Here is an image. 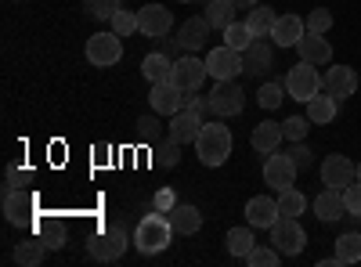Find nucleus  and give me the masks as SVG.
I'll return each mask as SVG.
<instances>
[{"label":"nucleus","mask_w":361,"mask_h":267,"mask_svg":"<svg viewBox=\"0 0 361 267\" xmlns=\"http://www.w3.org/2000/svg\"><path fill=\"white\" fill-rule=\"evenodd\" d=\"M231 148H235V137H231V130H228L224 123H206V127L199 130V137H195V156H199V163L209 166V170L224 166V163L231 159Z\"/></svg>","instance_id":"1"},{"label":"nucleus","mask_w":361,"mask_h":267,"mask_svg":"<svg viewBox=\"0 0 361 267\" xmlns=\"http://www.w3.org/2000/svg\"><path fill=\"white\" fill-rule=\"evenodd\" d=\"M173 224H170V217H163V210H152V213H145L141 221H137V228H134V246L145 253V256H156V253H163L170 242H173Z\"/></svg>","instance_id":"2"},{"label":"nucleus","mask_w":361,"mask_h":267,"mask_svg":"<svg viewBox=\"0 0 361 267\" xmlns=\"http://www.w3.org/2000/svg\"><path fill=\"white\" fill-rule=\"evenodd\" d=\"M282 83H286V94H289L293 101H304V105L322 91V76H318V69H314L311 62H304V58H300V62L286 73Z\"/></svg>","instance_id":"3"},{"label":"nucleus","mask_w":361,"mask_h":267,"mask_svg":"<svg viewBox=\"0 0 361 267\" xmlns=\"http://www.w3.org/2000/svg\"><path fill=\"white\" fill-rule=\"evenodd\" d=\"M127 246H130V239H127V231L119 228V224H105L94 239L87 242V249H90V256L94 260H102V263H112V260H119L127 253Z\"/></svg>","instance_id":"4"},{"label":"nucleus","mask_w":361,"mask_h":267,"mask_svg":"<svg viewBox=\"0 0 361 267\" xmlns=\"http://www.w3.org/2000/svg\"><path fill=\"white\" fill-rule=\"evenodd\" d=\"M267 231H271V246H275L282 256H296L307 246V235H304V228H300L296 217H279Z\"/></svg>","instance_id":"5"},{"label":"nucleus","mask_w":361,"mask_h":267,"mask_svg":"<svg viewBox=\"0 0 361 267\" xmlns=\"http://www.w3.org/2000/svg\"><path fill=\"white\" fill-rule=\"evenodd\" d=\"M83 54H87V62H90V66L109 69V66H116L119 58H123V37H116L112 29H109V33H94V37L87 40Z\"/></svg>","instance_id":"6"},{"label":"nucleus","mask_w":361,"mask_h":267,"mask_svg":"<svg viewBox=\"0 0 361 267\" xmlns=\"http://www.w3.org/2000/svg\"><path fill=\"white\" fill-rule=\"evenodd\" d=\"M209 105H214V116L231 120V116H238L246 108V91L235 80H217L214 91H209Z\"/></svg>","instance_id":"7"},{"label":"nucleus","mask_w":361,"mask_h":267,"mask_svg":"<svg viewBox=\"0 0 361 267\" xmlns=\"http://www.w3.org/2000/svg\"><path fill=\"white\" fill-rule=\"evenodd\" d=\"M296 163L289 159V152H271L267 159H264V185L271 188V192H286V188H293L296 185Z\"/></svg>","instance_id":"8"},{"label":"nucleus","mask_w":361,"mask_h":267,"mask_svg":"<svg viewBox=\"0 0 361 267\" xmlns=\"http://www.w3.org/2000/svg\"><path fill=\"white\" fill-rule=\"evenodd\" d=\"M148 105H152L156 116H173L188 105V91H180L173 80H159V83H152V91H148Z\"/></svg>","instance_id":"9"},{"label":"nucleus","mask_w":361,"mask_h":267,"mask_svg":"<svg viewBox=\"0 0 361 267\" xmlns=\"http://www.w3.org/2000/svg\"><path fill=\"white\" fill-rule=\"evenodd\" d=\"M206 76H209V69H206V58H195V54H185V58H177L173 62V73H170V80L180 87V91H199V87L206 83Z\"/></svg>","instance_id":"10"},{"label":"nucleus","mask_w":361,"mask_h":267,"mask_svg":"<svg viewBox=\"0 0 361 267\" xmlns=\"http://www.w3.org/2000/svg\"><path fill=\"white\" fill-rule=\"evenodd\" d=\"M206 123H202V112H195L192 105H185L180 112H173L170 116V127H166V137L170 141H177V144H195V137H199V130H202Z\"/></svg>","instance_id":"11"},{"label":"nucleus","mask_w":361,"mask_h":267,"mask_svg":"<svg viewBox=\"0 0 361 267\" xmlns=\"http://www.w3.org/2000/svg\"><path fill=\"white\" fill-rule=\"evenodd\" d=\"M206 69H209V76H214V80H235L238 73H246L243 69V54L231 51L228 44L224 47H214V51L206 54Z\"/></svg>","instance_id":"12"},{"label":"nucleus","mask_w":361,"mask_h":267,"mask_svg":"<svg viewBox=\"0 0 361 267\" xmlns=\"http://www.w3.org/2000/svg\"><path fill=\"white\" fill-rule=\"evenodd\" d=\"M354 181H357V166L347 156H325V163H322V185L325 188H340L343 192Z\"/></svg>","instance_id":"13"},{"label":"nucleus","mask_w":361,"mask_h":267,"mask_svg":"<svg viewBox=\"0 0 361 267\" xmlns=\"http://www.w3.org/2000/svg\"><path fill=\"white\" fill-rule=\"evenodd\" d=\"M170 29H173V15H170L163 4H145V8L137 11V33L159 40V37L170 33Z\"/></svg>","instance_id":"14"},{"label":"nucleus","mask_w":361,"mask_h":267,"mask_svg":"<svg viewBox=\"0 0 361 267\" xmlns=\"http://www.w3.org/2000/svg\"><path fill=\"white\" fill-rule=\"evenodd\" d=\"M4 217L15 228H29V224H33V195H29L25 188L4 192Z\"/></svg>","instance_id":"15"},{"label":"nucleus","mask_w":361,"mask_h":267,"mask_svg":"<svg viewBox=\"0 0 361 267\" xmlns=\"http://www.w3.org/2000/svg\"><path fill=\"white\" fill-rule=\"evenodd\" d=\"M322 91L325 94H333V98H350L354 91H357V73L350 69V66H333L325 76H322Z\"/></svg>","instance_id":"16"},{"label":"nucleus","mask_w":361,"mask_h":267,"mask_svg":"<svg viewBox=\"0 0 361 267\" xmlns=\"http://www.w3.org/2000/svg\"><path fill=\"white\" fill-rule=\"evenodd\" d=\"M271 66H275V47H271L264 37H257V40L243 51V69H246L250 76H264V73H271Z\"/></svg>","instance_id":"17"},{"label":"nucleus","mask_w":361,"mask_h":267,"mask_svg":"<svg viewBox=\"0 0 361 267\" xmlns=\"http://www.w3.org/2000/svg\"><path fill=\"white\" fill-rule=\"evenodd\" d=\"M304 33H307L304 18L300 15H282V18H275V29H271V44L275 47H296Z\"/></svg>","instance_id":"18"},{"label":"nucleus","mask_w":361,"mask_h":267,"mask_svg":"<svg viewBox=\"0 0 361 267\" xmlns=\"http://www.w3.org/2000/svg\"><path fill=\"white\" fill-rule=\"evenodd\" d=\"M282 141H286V134H282V123H271V120L257 123V127H253V134H250L253 152H260V156L279 152V148H282Z\"/></svg>","instance_id":"19"},{"label":"nucleus","mask_w":361,"mask_h":267,"mask_svg":"<svg viewBox=\"0 0 361 267\" xmlns=\"http://www.w3.org/2000/svg\"><path fill=\"white\" fill-rule=\"evenodd\" d=\"M282 213H279V199H271V195H253L246 202V221L253 228H271Z\"/></svg>","instance_id":"20"},{"label":"nucleus","mask_w":361,"mask_h":267,"mask_svg":"<svg viewBox=\"0 0 361 267\" xmlns=\"http://www.w3.org/2000/svg\"><path fill=\"white\" fill-rule=\"evenodd\" d=\"M343 213H347V206H343V192H340V188H325V192L314 195V217H318L322 224H333V221H340Z\"/></svg>","instance_id":"21"},{"label":"nucleus","mask_w":361,"mask_h":267,"mask_svg":"<svg viewBox=\"0 0 361 267\" xmlns=\"http://www.w3.org/2000/svg\"><path fill=\"white\" fill-rule=\"evenodd\" d=\"M296 51H300V58H304V62H311V66L333 62V44H329L325 37H318V33H304V37H300V44H296Z\"/></svg>","instance_id":"22"},{"label":"nucleus","mask_w":361,"mask_h":267,"mask_svg":"<svg viewBox=\"0 0 361 267\" xmlns=\"http://www.w3.org/2000/svg\"><path fill=\"white\" fill-rule=\"evenodd\" d=\"M209 25L206 22V15L202 18H188V22H180V29H177V44H180V51H188V54H195L202 44H206V33H209Z\"/></svg>","instance_id":"23"},{"label":"nucleus","mask_w":361,"mask_h":267,"mask_svg":"<svg viewBox=\"0 0 361 267\" xmlns=\"http://www.w3.org/2000/svg\"><path fill=\"white\" fill-rule=\"evenodd\" d=\"M336 112H340V98H333V94H325V91H318L311 101H307V120L314 123V127H325V123H333L336 120Z\"/></svg>","instance_id":"24"},{"label":"nucleus","mask_w":361,"mask_h":267,"mask_svg":"<svg viewBox=\"0 0 361 267\" xmlns=\"http://www.w3.org/2000/svg\"><path fill=\"white\" fill-rule=\"evenodd\" d=\"M166 217H170L177 235H195L202 228V213H199V206H192V202H177Z\"/></svg>","instance_id":"25"},{"label":"nucleus","mask_w":361,"mask_h":267,"mask_svg":"<svg viewBox=\"0 0 361 267\" xmlns=\"http://www.w3.org/2000/svg\"><path fill=\"white\" fill-rule=\"evenodd\" d=\"M170 73H173V62L166 58V51H148V54L141 58V76H145L148 83L170 80Z\"/></svg>","instance_id":"26"},{"label":"nucleus","mask_w":361,"mask_h":267,"mask_svg":"<svg viewBox=\"0 0 361 267\" xmlns=\"http://www.w3.org/2000/svg\"><path fill=\"white\" fill-rule=\"evenodd\" d=\"M253 231H257L253 224H250V228H231L228 239H224V242H228V253L238 256V260H246V253L257 246V235H253Z\"/></svg>","instance_id":"27"},{"label":"nucleus","mask_w":361,"mask_h":267,"mask_svg":"<svg viewBox=\"0 0 361 267\" xmlns=\"http://www.w3.org/2000/svg\"><path fill=\"white\" fill-rule=\"evenodd\" d=\"M206 22L224 33V29L235 22V4L231 0H206Z\"/></svg>","instance_id":"28"},{"label":"nucleus","mask_w":361,"mask_h":267,"mask_svg":"<svg viewBox=\"0 0 361 267\" xmlns=\"http://www.w3.org/2000/svg\"><path fill=\"white\" fill-rule=\"evenodd\" d=\"M44 239L40 235H33V239H25V242H18L15 246V260L22 263V267H37V263H44Z\"/></svg>","instance_id":"29"},{"label":"nucleus","mask_w":361,"mask_h":267,"mask_svg":"<svg viewBox=\"0 0 361 267\" xmlns=\"http://www.w3.org/2000/svg\"><path fill=\"white\" fill-rule=\"evenodd\" d=\"M253 40H257V33L250 29V22H231V25L224 29V44H228L231 51H238V54H243Z\"/></svg>","instance_id":"30"},{"label":"nucleus","mask_w":361,"mask_h":267,"mask_svg":"<svg viewBox=\"0 0 361 267\" xmlns=\"http://www.w3.org/2000/svg\"><path fill=\"white\" fill-rule=\"evenodd\" d=\"M336 260L340 263H361V235L357 231H347L336 239Z\"/></svg>","instance_id":"31"},{"label":"nucleus","mask_w":361,"mask_h":267,"mask_svg":"<svg viewBox=\"0 0 361 267\" xmlns=\"http://www.w3.org/2000/svg\"><path fill=\"white\" fill-rule=\"evenodd\" d=\"M304 210H307V195L300 192V188L279 192V213H282V217H300Z\"/></svg>","instance_id":"32"},{"label":"nucleus","mask_w":361,"mask_h":267,"mask_svg":"<svg viewBox=\"0 0 361 267\" xmlns=\"http://www.w3.org/2000/svg\"><path fill=\"white\" fill-rule=\"evenodd\" d=\"M275 18H279V15L271 11L267 4H253V11H250L246 22H250V29H253L257 37H271V29H275Z\"/></svg>","instance_id":"33"},{"label":"nucleus","mask_w":361,"mask_h":267,"mask_svg":"<svg viewBox=\"0 0 361 267\" xmlns=\"http://www.w3.org/2000/svg\"><path fill=\"white\" fill-rule=\"evenodd\" d=\"M109 29H112L116 37H123V40L134 37V33H137V11H123V8H119V11L109 18Z\"/></svg>","instance_id":"34"},{"label":"nucleus","mask_w":361,"mask_h":267,"mask_svg":"<svg viewBox=\"0 0 361 267\" xmlns=\"http://www.w3.org/2000/svg\"><path fill=\"white\" fill-rule=\"evenodd\" d=\"M119 8H123L119 0H83V11H87L90 18H98V22H109Z\"/></svg>","instance_id":"35"},{"label":"nucleus","mask_w":361,"mask_h":267,"mask_svg":"<svg viewBox=\"0 0 361 267\" xmlns=\"http://www.w3.org/2000/svg\"><path fill=\"white\" fill-rule=\"evenodd\" d=\"M282 260V253L275 249V246H253L250 253H246V263L250 267H275Z\"/></svg>","instance_id":"36"},{"label":"nucleus","mask_w":361,"mask_h":267,"mask_svg":"<svg viewBox=\"0 0 361 267\" xmlns=\"http://www.w3.org/2000/svg\"><path fill=\"white\" fill-rule=\"evenodd\" d=\"M282 94H286V83H264L260 91H257V105L271 112V108L282 105Z\"/></svg>","instance_id":"37"},{"label":"nucleus","mask_w":361,"mask_h":267,"mask_svg":"<svg viewBox=\"0 0 361 267\" xmlns=\"http://www.w3.org/2000/svg\"><path fill=\"white\" fill-rule=\"evenodd\" d=\"M307 130H311V120H307V116H289V120H282L286 141H304Z\"/></svg>","instance_id":"38"},{"label":"nucleus","mask_w":361,"mask_h":267,"mask_svg":"<svg viewBox=\"0 0 361 267\" xmlns=\"http://www.w3.org/2000/svg\"><path fill=\"white\" fill-rule=\"evenodd\" d=\"M307 33H318V37H325L329 29H333V11H325V8H314L307 18Z\"/></svg>","instance_id":"39"},{"label":"nucleus","mask_w":361,"mask_h":267,"mask_svg":"<svg viewBox=\"0 0 361 267\" xmlns=\"http://www.w3.org/2000/svg\"><path fill=\"white\" fill-rule=\"evenodd\" d=\"M137 141L141 144H156L159 141V120L156 116H141L137 120Z\"/></svg>","instance_id":"40"},{"label":"nucleus","mask_w":361,"mask_h":267,"mask_svg":"<svg viewBox=\"0 0 361 267\" xmlns=\"http://www.w3.org/2000/svg\"><path fill=\"white\" fill-rule=\"evenodd\" d=\"M156 163L166 166V170H173V166L180 163V144H177V141H163V144L156 148Z\"/></svg>","instance_id":"41"},{"label":"nucleus","mask_w":361,"mask_h":267,"mask_svg":"<svg viewBox=\"0 0 361 267\" xmlns=\"http://www.w3.org/2000/svg\"><path fill=\"white\" fill-rule=\"evenodd\" d=\"M40 239H44V246H47V249H62V246H66V228L58 224V221H51V224H44Z\"/></svg>","instance_id":"42"},{"label":"nucleus","mask_w":361,"mask_h":267,"mask_svg":"<svg viewBox=\"0 0 361 267\" xmlns=\"http://www.w3.org/2000/svg\"><path fill=\"white\" fill-rule=\"evenodd\" d=\"M343 206H347L350 217H361V181H354V185L343 188Z\"/></svg>","instance_id":"43"},{"label":"nucleus","mask_w":361,"mask_h":267,"mask_svg":"<svg viewBox=\"0 0 361 267\" xmlns=\"http://www.w3.org/2000/svg\"><path fill=\"white\" fill-rule=\"evenodd\" d=\"M4 192H11V188H29V181H33V173L29 170H18V166H8V173H4Z\"/></svg>","instance_id":"44"},{"label":"nucleus","mask_w":361,"mask_h":267,"mask_svg":"<svg viewBox=\"0 0 361 267\" xmlns=\"http://www.w3.org/2000/svg\"><path fill=\"white\" fill-rule=\"evenodd\" d=\"M289 159L296 163V170H307V166H311V152H307V144H304V141H293Z\"/></svg>","instance_id":"45"},{"label":"nucleus","mask_w":361,"mask_h":267,"mask_svg":"<svg viewBox=\"0 0 361 267\" xmlns=\"http://www.w3.org/2000/svg\"><path fill=\"white\" fill-rule=\"evenodd\" d=\"M152 206H156V210H163V213H170L173 206H177V195H173L170 188H159V192H156V199H152Z\"/></svg>","instance_id":"46"},{"label":"nucleus","mask_w":361,"mask_h":267,"mask_svg":"<svg viewBox=\"0 0 361 267\" xmlns=\"http://www.w3.org/2000/svg\"><path fill=\"white\" fill-rule=\"evenodd\" d=\"M188 105H192L195 112H202V116H206V112H214V105H209V94H206V98H199V91H192V94H188Z\"/></svg>","instance_id":"47"},{"label":"nucleus","mask_w":361,"mask_h":267,"mask_svg":"<svg viewBox=\"0 0 361 267\" xmlns=\"http://www.w3.org/2000/svg\"><path fill=\"white\" fill-rule=\"evenodd\" d=\"M235 8H253V4H260V0H231Z\"/></svg>","instance_id":"48"},{"label":"nucleus","mask_w":361,"mask_h":267,"mask_svg":"<svg viewBox=\"0 0 361 267\" xmlns=\"http://www.w3.org/2000/svg\"><path fill=\"white\" fill-rule=\"evenodd\" d=\"M357 181H361V163H357Z\"/></svg>","instance_id":"49"},{"label":"nucleus","mask_w":361,"mask_h":267,"mask_svg":"<svg viewBox=\"0 0 361 267\" xmlns=\"http://www.w3.org/2000/svg\"><path fill=\"white\" fill-rule=\"evenodd\" d=\"M177 4H192V0H177Z\"/></svg>","instance_id":"50"}]
</instances>
